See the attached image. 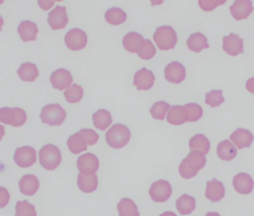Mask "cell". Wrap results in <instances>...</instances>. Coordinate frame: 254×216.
I'll return each instance as SVG.
<instances>
[{"label": "cell", "instance_id": "1", "mask_svg": "<svg viewBox=\"0 0 254 216\" xmlns=\"http://www.w3.org/2000/svg\"><path fill=\"white\" fill-rule=\"evenodd\" d=\"M131 137L128 127L121 124H114L105 134L108 146L116 149H122L129 143Z\"/></svg>", "mask_w": 254, "mask_h": 216}, {"label": "cell", "instance_id": "2", "mask_svg": "<svg viewBox=\"0 0 254 216\" xmlns=\"http://www.w3.org/2000/svg\"><path fill=\"white\" fill-rule=\"evenodd\" d=\"M39 159L40 164L45 170L53 171L62 163V152L55 145L47 144L40 149Z\"/></svg>", "mask_w": 254, "mask_h": 216}, {"label": "cell", "instance_id": "3", "mask_svg": "<svg viewBox=\"0 0 254 216\" xmlns=\"http://www.w3.org/2000/svg\"><path fill=\"white\" fill-rule=\"evenodd\" d=\"M40 117L44 124L56 127L62 125L64 122L66 112L59 103H52L43 108Z\"/></svg>", "mask_w": 254, "mask_h": 216}, {"label": "cell", "instance_id": "4", "mask_svg": "<svg viewBox=\"0 0 254 216\" xmlns=\"http://www.w3.org/2000/svg\"><path fill=\"white\" fill-rule=\"evenodd\" d=\"M153 38L159 49L162 51L172 49L175 48L178 42L176 32L171 26H161L157 28Z\"/></svg>", "mask_w": 254, "mask_h": 216}, {"label": "cell", "instance_id": "5", "mask_svg": "<svg viewBox=\"0 0 254 216\" xmlns=\"http://www.w3.org/2000/svg\"><path fill=\"white\" fill-rule=\"evenodd\" d=\"M27 120L26 112L21 108L3 107L0 109V121L6 125L20 127Z\"/></svg>", "mask_w": 254, "mask_h": 216}, {"label": "cell", "instance_id": "6", "mask_svg": "<svg viewBox=\"0 0 254 216\" xmlns=\"http://www.w3.org/2000/svg\"><path fill=\"white\" fill-rule=\"evenodd\" d=\"M65 43L69 49L72 51H80L84 49L87 44V36L85 32L75 28L68 31L64 38Z\"/></svg>", "mask_w": 254, "mask_h": 216}, {"label": "cell", "instance_id": "7", "mask_svg": "<svg viewBox=\"0 0 254 216\" xmlns=\"http://www.w3.org/2000/svg\"><path fill=\"white\" fill-rule=\"evenodd\" d=\"M172 194V186L167 180H159L154 182L149 189L150 196L154 202H166Z\"/></svg>", "mask_w": 254, "mask_h": 216}, {"label": "cell", "instance_id": "8", "mask_svg": "<svg viewBox=\"0 0 254 216\" xmlns=\"http://www.w3.org/2000/svg\"><path fill=\"white\" fill-rule=\"evenodd\" d=\"M14 161L18 167L29 168L36 163V150L29 146L17 148L14 152Z\"/></svg>", "mask_w": 254, "mask_h": 216}, {"label": "cell", "instance_id": "9", "mask_svg": "<svg viewBox=\"0 0 254 216\" xmlns=\"http://www.w3.org/2000/svg\"><path fill=\"white\" fill-rule=\"evenodd\" d=\"M77 167L80 173L84 175H94L99 170V158L92 153L84 154L78 158Z\"/></svg>", "mask_w": 254, "mask_h": 216}, {"label": "cell", "instance_id": "10", "mask_svg": "<svg viewBox=\"0 0 254 216\" xmlns=\"http://www.w3.org/2000/svg\"><path fill=\"white\" fill-rule=\"evenodd\" d=\"M48 23L53 30L64 29L68 24L69 19L66 7L57 5L48 15Z\"/></svg>", "mask_w": 254, "mask_h": 216}, {"label": "cell", "instance_id": "11", "mask_svg": "<svg viewBox=\"0 0 254 216\" xmlns=\"http://www.w3.org/2000/svg\"><path fill=\"white\" fill-rule=\"evenodd\" d=\"M154 81L155 78L153 72L142 68L135 73L133 84L139 91H147L154 86Z\"/></svg>", "mask_w": 254, "mask_h": 216}, {"label": "cell", "instance_id": "12", "mask_svg": "<svg viewBox=\"0 0 254 216\" xmlns=\"http://www.w3.org/2000/svg\"><path fill=\"white\" fill-rule=\"evenodd\" d=\"M50 81L55 88L63 91L64 89L70 87L73 78L69 71L64 69H59L52 73Z\"/></svg>", "mask_w": 254, "mask_h": 216}, {"label": "cell", "instance_id": "13", "mask_svg": "<svg viewBox=\"0 0 254 216\" xmlns=\"http://www.w3.org/2000/svg\"><path fill=\"white\" fill-rule=\"evenodd\" d=\"M165 78L172 84H180L185 80V67L179 62H172L165 69Z\"/></svg>", "mask_w": 254, "mask_h": 216}, {"label": "cell", "instance_id": "14", "mask_svg": "<svg viewBox=\"0 0 254 216\" xmlns=\"http://www.w3.org/2000/svg\"><path fill=\"white\" fill-rule=\"evenodd\" d=\"M233 185L238 193L248 195L254 189V182L248 173H241L233 177Z\"/></svg>", "mask_w": 254, "mask_h": 216}, {"label": "cell", "instance_id": "15", "mask_svg": "<svg viewBox=\"0 0 254 216\" xmlns=\"http://www.w3.org/2000/svg\"><path fill=\"white\" fill-rule=\"evenodd\" d=\"M243 39H241L239 35L230 34L229 36L223 38V49L233 57H236L241 53H244Z\"/></svg>", "mask_w": 254, "mask_h": 216}, {"label": "cell", "instance_id": "16", "mask_svg": "<svg viewBox=\"0 0 254 216\" xmlns=\"http://www.w3.org/2000/svg\"><path fill=\"white\" fill-rule=\"evenodd\" d=\"M123 46L130 53L139 54L145 44V40L142 35L135 32H129L123 38Z\"/></svg>", "mask_w": 254, "mask_h": 216}, {"label": "cell", "instance_id": "17", "mask_svg": "<svg viewBox=\"0 0 254 216\" xmlns=\"http://www.w3.org/2000/svg\"><path fill=\"white\" fill-rule=\"evenodd\" d=\"M190 114L188 106H174L171 108L167 115V121L172 125H181L190 122Z\"/></svg>", "mask_w": 254, "mask_h": 216}, {"label": "cell", "instance_id": "18", "mask_svg": "<svg viewBox=\"0 0 254 216\" xmlns=\"http://www.w3.org/2000/svg\"><path fill=\"white\" fill-rule=\"evenodd\" d=\"M225 195V187L219 180L213 179L206 182L205 196L212 203L218 202Z\"/></svg>", "mask_w": 254, "mask_h": 216}, {"label": "cell", "instance_id": "19", "mask_svg": "<svg viewBox=\"0 0 254 216\" xmlns=\"http://www.w3.org/2000/svg\"><path fill=\"white\" fill-rule=\"evenodd\" d=\"M230 10L233 18L236 20H241L248 18L254 11V8L251 1L239 0L235 1L233 5L230 7Z\"/></svg>", "mask_w": 254, "mask_h": 216}, {"label": "cell", "instance_id": "20", "mask_svg": "<svg viewBox=\"0 0 254 216\" xmlns=\"http://www.w3.org/2000/svg\"><path fill=\"white\" fill-rule=\"evenodd\" d=\"M19 186L20 192L23 195L32 196L39 189L40 181L37 176L34 174H26L20 179Z\"/></svg>", "mask_w": 254, "mask_h": 216}, {"label": "cell", "instance_id": "21", "mask_svg": "<svg viewBox=\"0 0 254 216\" xmlns=\"http://www.w3.org/2000/svg\"><path fill=\"white\" fill-rule=\"evenodd\" d=\"M183 161L190 170L197 174L199 170L204 167L206 160L205 154L203 152L195 150L191 151Z\"/></svg>", "mask_w": 254, "mask_h": 216}, {"label": "cell", "instance_id": "22", "mask_svg": "<svg viewBox=\"0 0 254 216\" xmlns=\"http://www.w3.org/2000/svg\"><path fill=\"white\" fill-rule=\"evenodd\" d=\"M17 32L23 42H29L36 41L37 35L39 30L36 23L29 20H25L19 25Z\"/></svg>", "mask_w": 254, "mask_h": 216}, {"label": "cell", "instance_id": "23", "mask_svg": "<svg viewBox=\"0 0 254 216\" xmlns=\"http://www.w3.org/2000/svg\"><path fill=\"white\" fill-rule=\"evenodd\" d=\"M254 139V136L249 130L242 128L238 129L230 135V140L239 149L250 147Z\"/></svg>", "mask_w": 254, "mask_h": 216}, {"label": "cell", "instance_id": "24", "mask_svg": "<svg viewBox=\"0 0 254 216\" xmlns=\"http://www.w3.org/2000/svg\"><path fill=\"white\" fill-rule=\"evenodd\" d=\"M77 184L81 192L84 193H91L97 189L99 185V179L96 174L92 176H85L84 174H78Z\"/></svg>", "mask_w": 254, "mask_h": 216}, {"label": "cell", "instance_id": "25", "mask_svg": "<svg viewBox=\"0 0 254 216\" xmlns=\"http://www.w3.org/2000/svg\"><path fill=\"white\" fill-rule=\"evenodd\" d=\"M17 75L24 82H34L39 75V71L36 65L27 62L20 65Z\"/></svg>", "mask_w": 254, "mask_h": 216}, {"label": "cell", "instance_id": "26", "mask_svg": "<svg viewBox=\"0 0 254 216\" xmlns=\"http://www.w3.org/2000/svg\"><path fill=\"white\" fill-rule=\"evenodd\" d=\"M196 201L191 195L184 194L176 201V208L180 214L187 216L195 210Z\"/></svg>", "mask_w": 254, "mask_h": 216}, {"label": "cell", "instance_id": "27", "mask_svg": "<svg viewBox=\"0 0 254 216\" xmlns=\"http://www.w3.org/2000/svg\"><path fill=\"white\" fill-rule=\"evenodd\" d=\"M217 155L223 161H230L234 159L237 155V149L234 145L228 140L220 142L217 147Z\"/></svg>", "mask_w": 254, "mask_h": 216}, {"label": "cell", "instance_id": "28", "mask_svg": "<svg viewBox=\"0 0 254 216\" xmlns=\"http://www.w3.org/2000/svg\"><path fill=\"white\" fill-rule=\"evenodd\" d=\"M187 44L190 51L196 53L200 52L202 50L209 47L207 38L203 34L198 32L190 35V38L187 40Z\"/></svg>", "mask_w": 254, "mask_h": 216}, {"label": "cell", "instance_id": "29", "mask_svg": "<svg viewBox=\"0 0 254 216\" xmlns=\"http://www.w3.org/2000/svg\"><path fill=\"white\" fill-rule=\"evenodd\" d=\"M93 122L96 129L105 131L112 124V116L108 111L99 109L93 115Z\"/></svg>", "mask_w": 254, "mask_h": 216}, {"label": "cell", "instance_id": "30", "mask_svg": "<svg viewBox=\"0 0 254 216\" xmlns=\"http://www.w3.org/2000/svg\"><path fill=\"white\" fill-rule=\"evenodd\" d=\"M67 146L74 155H78L87 149V143L79 132L75 133L68 138Z\"/></svg>", "mask_w": 254, "mask_h": 216}, {"label": "cell", "instance_id": "31", "mask_svg": "<svg viewBox=\"0 0 254 216\" xmlns=\"http://www.w3.org/2000/svg\"><path fill=\"white\" fill-rule=\"evenodd\" d=\"M105 20L113 26H120L127 20V14L122 8L114 7L105 12Z\"/></svg>", "mask_w": 254, "mask_h": 216}, {"label": "cell", "instance_id": "32", "mask_svg": "<svg viewBox=\"0 0 254 216\" xmlns=\"http://www.w3.org/2000/svg\"><path fill=\"white\" fill-rule=\"evenodd\" d=\"M120 216H139L137 206L130 198H124L117 205Z\"/></svg>", "mask_w": 254, "mask_h": 216}, {"label": "cell", "instance_id": "33", "mask_svg": "<svg viewBox=\"0 0 254 216\" xmlns=\"http://www.w3.org/2000/svg\"><path fill=\"white\" fill-rule=\"evenodd\" d=\"M210 143L203 134H198L191 137L190 140V148L191 151H200L205 155L209 152Z\"/></svg>", "mask_w": 254, "mask_h": 216}, {"label": "cell", "instance_id": "34", "mask_svg": "<svg viewBox=\"0 0 254 216\" xmlns=\"http://www.w3.org/2000/svg\"><path fill=\"white\" fill-rule=\"evenodd\" d=\"M65 99L69 103H77L81 101L84 96L82 87L78 84H72L64 93Z\"/></svg>", "mask_w": 254, "mask_h": 216}, {"label": "cell", "instance_id": "35", "mask_svg": "<svg viewBox=\"0 0 254 216\" xmlns=\"http://www.w3.org/2000/svg\"><path fill=\"white\" fill-rule=\"evenodd\" d=\"M169 109L170 105L166 101L156 102L150 109V113L154 119L163 121Z\"/></svg>", "mask_w": 254, "mask_h": 216}, {"label": "cell", "instance_id": "36", "mask_svg": "<svg viewBox=\"0 0 254 216\" xmlns=\"http://www.w3.org/2000/svg\"><path fill=\"white\" fill-rule=\"evenodd\" d=\"M15 211L16 216H37L35 206L29 204L26 200L17 201Z\"/></svg>", "mask_w": 254, "mask_h": 216}, {"label": "cell", "instance_id": "37", "mask_svg": "<svg viewBox=\"0 0 254 216\" xmlns=\"http://www.w3.org/2000/svg\"><path fill=\"white\" fill-rule=\"evenodd\" d=\"M224 102V98L222 97L221 90H212L210 92L206 94L205 103L210 106L211 107H218Z\"/></svg>", "mask_w": 254, "mask_h": 216}, {"label": "cell", "instance_id": "38", "mask_svg": "<svg viewBox=\"0 0 254 216\" xmlns=\"http://www.w3.org/2000/svg\"><path fill=\"white\" fill-rule=\"evenodd\" d=\"M156 48L149 40H145V44L142 51L138 54V56L144 60L152 59L156 54Z\"/></svg>", "mask_w": 254, "mask_h": 216}, {"label": "cell", "instance_id": "39", "mask_svg": "<svg viewBox=\"0 0 254 216\" xmlns=\"http://www.w3.org/2000/svg\"><path fill=\"white\" fill-rule=\"evenodd\" d=\"M79 133L84 137L88 146H93L99 140V134L91 129H82L80 130Z\"/></svg>", "mask_w": 254, "mask_h": 216}, {"label": "cell", "instance_id": "40", "mask_svg": "<svg viewBox=\"0 0 254 216\" xmlns=\"http://www.w3.org/2000/svg\"><path fill=\"white\" fill-rule=\"evenodd\" d=\"M10 195L4 187H0V207L3 208L9 202Z\"/></svg>", "mask_w": 254, "mask_h": 216}, {"label": "cell", "instance_id": "41", "mask_svg": "<svg viewBox=\"0 0 254 216\" xmlns=\"http://www.w3.org/2000/svg\"><path fill=\"white\" fill-rule=\"evenodd\" d=\"M56 1H38V4H39V6L41 7L42 9H44V11H47V10L50 9L53 5H54Z\"/></svg>", "mask_w": 254, "mask_h": 216}, {"label": "cell", "instance_id": "42", "mask_svg": "<svg viewBox=\"0 0 254 216\" xmlns=\"http://www.w3.org/2000/svg\"><path fill=\"white\" fill-rule=\"evenodd\" d=\"M246 86L247 89H248V91L254 94V78H251V79L247 82Z\"/></svg>", "mask_w": 254, "mask_h": 216}, {"label": "cell", "instance_id": "43", "mask_svg": "<svg viewBox=\"0 0 254 216\" xmlns=\"http://www.w3.org/2000/svg\"><path fill=\"white\" fill-rule=\"evenodd\" d=\"M160 216H178L173 212H165V213H162Z\"/></svg>", "mask_w": 254, "mask_h": 216}, {"label": "cell", "instance_id": "44", "mask_svg": "<svg viewBox=\"0 0 254 216\" xmlns=\"http://www.w3.org/2000/svg\"><path fill=\"white\" fill-rule=\"evenodd\" d=\"M205 216H221L218 213L212 212V213H207Z\"/></svg>", "mask_w": 254, "mask_h": 216}]
</instances>
